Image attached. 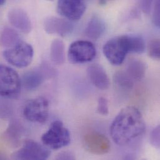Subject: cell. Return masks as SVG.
I'll list each match as a JSON object with an SVG mask.
<instances>
[{
  "label": "cell",
  "instance_id": "6da1fadb",
  "mask_svg": "<svg viewBox=\"0 0 160 160\" xmlns=\"http://www.w3.org/2000/svg\"><path fill=\"white\" fill-rule=\"evenodd\" d=\"M145 129V122L141 112L134 107H127L115 118L110 132L113 142L118 145L124 146L140 137Z\"/></svg>",
  "mask_w": 160,
  "mask_h": 160
},
{
  "label": "cell",
  "instance_id": "7a4b0ae2",
  "mask_svg": "<svg viewBox=\"0 0 160 160\" xmlns=\"http://www.w3.org/2000/svg\"><path fill=\"white\" fill-rule=\"evenodd\" d=\"M41 140L46 147L59 150L69 145L71 142V135L69 130L64 127L61 121L56 120L42 135Z\"/></svg>",
  "mask_w": 160,
  "mask_h": 160
},
{
  "label": "cell",
  "instance_id": "3957f363",
  "mask_svg": "<svg viewBox=\"0 0 160 160\" xmlns=\"http://www.w3.org/2000/svg\"><path fill=\"white\" fill-rule=\"evenodd\" d=\"M21 80L12 68L0 65V97L4 98H16L21 92Z\"/></svg>",
  "mask_w": 160,
  "mask_h": 160
},
{
  "label": "cell",
  "instance_id": "277c9868",
  "mask_svg": "<svg viewBox=\"0 0 160 160\" xmlns=\"http://www.w3.org/2000/svg\"><path fill=\"white\" fill-rule=\"evenodd\" d=\"M2 56L9 64L18 68H24L31 63L34 50L29 44L21 41L15 46L5 50Z\"/></svg>",
  "mask_w": 160,
  "mask_h": 160
},
{
  "label": "cell",
  "instance_id": "5b68a950",
  "mask_svg": "<svg viewBox=\"0 0 160 160\" xmlns=\"http://www.w3.org/2000/svg\"><path fill=\"white\" fill-rule=\"evenodd\" d=\"M103 52L107 60L114 66L121 65L129 53L125 36L108 40L103 47Z\"/></svg>",
  "mask_w": 160,
  "mask_h": 160
},
{
  "label": "cell",
  "instance_id": "8992f818",
  "mask_svg": "<svg viewBox=\"0 0 160 160\" xmlns=\"http://www.w3.org/2000/svg\"><path fill=\"white\" fill-rule=\"evenodd\" d=\"M24 117L28 121L43 123L49 116V102L42 97H39L28 101L23 108Z\"/></svg>",
  "mask_w": 160,
  "mask_h": 160
},
{
  "label": "cell",
  "instance_id": "52a82bcc",
  "mask_svg": "<svg viewBox=\"0 0 160 160\" xmlns=\"http://www.w3.org/2000/svg\"><path fill=\"white\" fill-rule=\"evenodd\" d=\"M96 56L94 45L87 41H76L72 42L68 50V58L73 64H83L92 61Z\"/></svg>",
  "mask_w": 160,
  "mask_h": 160
},
{
  "label": "cell",
  "instance_id": "ba28073f",
  "mask_svg": "<svg viewBox=\"0 0 160 160\" xmlns=\"http://www.w3.org/2000/svg\"><path fill=\"white\" fill-rule=\"evenodd\" d=\"M50 156V152L45 146L39 143L29 140L22 147L13 155V158L16 160H44Z\"/></svg>",
  "mask_w": 160,
  "mask_h": 160
},
{
  "label": "cell",
  "instance_id": "9c48e42d",
  "mask_svg": "<svg viewBox=\"0 0 160 160\" xmlns=\"http://www.w3.org/2000/svg\"><path fill=\"white\" fill-rule=\"evenodd\" d=\"M58 13L70 21H78L85 11V5L82 0H58Z\"/></svg>",
  "mask_w": 160,
  "mask_h": 160
},
{
  "label": "cell",
  "instance_id": "30bf717a",
  "mask_svg": "<svg viewBox=\"0 0 160 160\" xmlns=\"http://www.w3.org/2000/svg\"><path fill=\"white\" fill-rule=\"evenodd\" d=\"M83 145L87 150L95 155L106 154L110 148L108 139L105 135L97 132L86 134L83 138Z\"/></svg>",
  "mask_w": 160,
  "mask_h": 160
},
{
  "label": "cell",
  "instance_id": "8fae6325",
  "mask_svg": "<svg viewBox=\"0 0 160 160\" xmlns=\"http://www.w3.org/2000/svg\"><path fill=\"white\" fill-rule=\"evenodd\" d=\"M44 27L47 33L61 37L69 36L74 30L73 24L70 21L57 17L47 18L44 21Z\"/></svg>",
  "mask_w": 160,
  "mask_h": 160
},
{
  "label": "cell",
  "instance_id": "7c38bea8",
  "mask_svg": "<svg viewBox=\"0 0 160 160\" xmlns=\"http://www.w3.org/2000/svg\"><path fill=\"white\" fill-rule=\"evenodd\" d=\"M87 74L89 81L97 88L105 90L109 88L110 84L109 78L105 70L100 64H95L88 66Z\"/></svg>",
  "mask_w": 160,
  "mask_h": 160
},
{
  "label": "cell",
  "instance_id": "4fadbf2b",
  "mask_svg": "<svg viewBox=\"0 0 160 160\" xmlns=\"http://www.w3.org/2000/svg\"><path fill=\"white\" fill-rule=\"evenodd\" d=\"M8 20L11 25L21 32L28 34L31 31V20L27 13L21 9H13L9 11Z\"/></svg>",
  "mask_w": 160,
  "mask_h": 160
},
{
  "label": "cell",
  "instance_id": "5bb4252c",
  "mask_svg": "<svg viewBox=\"0 0 160 160\" xmlns=\"http://www.w3.org/2000/svg\"><path fill=\"white\" fill-rule=\"evenodd\" d=\"M48 68H42L39 69L31 70L25 73L21 80L23 87L29 90L38 88L45 80Z\"/></svg>",
  "mask_w": 160,
  "mask_h": 160
},
{
  "label": "cell",
  "instance_id": "9a60e30c",
  "mask_svg": "<svg viewBox=\"0 0 160 160\" xmlns=\"http://www.w3.org/2000/svg\"><path fill=\"white\" fill-rule=\"evenodd\" d=\"M105 28L104 21L100 18L95 16L88 21L85 29V34L88 38L97 40L103 34Z\"/></svg>",
  "mask_w": 160,
  "mask_h": 160
},
{
  "label": "cell",
  "instance_id": "2e32d148",
  "mask_svg": "<svg viewBox=\"0 0 160 160\" xmlns=\"http://www.w3.org/2000/svg\"><path fill=\"white\" fill-rule=\"evenodd\" d=\"M50 58L52 62L58 66L62 65L66 59L65 46L62 41L54 39L51 45Z\"/></svg>",
  "mask_w": 160,
  "mask_h": 160
},
{
  "label": "cell",
  "instance_id": "e0dca14e",
  "mask_svg": "<svg viewBox=\"0 0 160 160\" xmlns=\"http://www.w3.org/2000/svg\"><path fill=\"white\" fill-rule=\"evenodd\" d=\"M133 80H142L146 73V65L141 60L132 59L128 64L126 72Z\"/></svg>",
  "mask_w": 160,
  "mask_h": 160
},
{
  "label": "cell",
  "instance_id": "ac0fdd59",
  "mask_svg": "<svg viewBox=\"0 0 160 160\" xmlns=\"http://www.w3.org/2000/svg\"><path fill=\"white\" fill-rule=\"evenodd\" d=\"M21 41L19 34L14 29L10 28H5L0 34V45L4 48H10Z\"/></svg>",
  "mask_w": 160,
  "mask_h": 160
},
{
  "label": "cell",
  "instance_id": "d6986e66",
  "mask_svg": "<svg viewBox=\"0 0 160 160\" xmlns=\"http://www.w3.org/2000/svg\"><path fill=\"white\" fill-rule=\"evenodd\" d=\"M129 52L142 54L145 50V42L143 39L138 36H125Z\"/></svg>",
  "mask_w": 160,
  "mask_h": 160
},
{
  "label": "cell",
  "instance_id": "ffe728a7",
  "mask_svg": "<svg viewBox=\"0 0 160 160\" xmlns=\"http://www.w3.org/2000/svg\"><path fill=\"white\" fill-rule=\"evenodd\" d=\"M115 84L123 90H132L133 87V79L126 72L118 71L114 74L113 77Z\"/></svg>",
  "mask_w": 160,
  "mask_h": 160
},
{
  "label": "cell",
  "instance_id": "44dd1931",
  "mask_svg": "<svg viewBox=\"0 0 160 160\" xmlns=\"http://www.w3.org/2000/svg\"><path fill=\"white\" fill-rule=\"evenodd\" d=\"M149 56L155 60H158L160 57V42L158 39L151 40L148 46Z\"/></svg>",
  "mask_w": 160,
  "mask_h": 160
},
{
  "label": "cell",
  "instance_id": "7402d4cb",
  "mask_svg": "<svg viewBox=\"0 0 160 160\" xmlns=\"http://www.w3.org/2000/svg\"><path fill=\"white\" fill-rule=\"evenodd\" d=\"M16 123H12L11 125H9V128L7 129L6 132V136L7 137L9 140H11L13 142L16 143L18 140V138L19 137V133L18 130V127Z\"/></svg>",
  "mask_w": 160,
  "mask_h": 160
},
{
  "label": "cell",
  "instance_id": "603a6c76",
  "mask_svg": "<svg viewBox=\"0 0 160 160\" xmlns=\"http://www.w3.org/2000/svg\"><path fill=\"white\" fill-rule=\"evenodd\" d=\"M150 140L151 144L156 148L159 149L160 147V127L158 125L151 132Z\"/></svg>",
  "mask_w": 160,
  "mask_h": 160
},
{
  "label": "cell",
  "instance_id": "cb8c5ba5",
  "mask_svg": "<svg viewBox=\"0 0 160 160\" xmlns=\"http://www.w3.org/2000/svg\"><path fill=\"white\" fill-rule=\"evenodd\" d=\"M98 112L102 115H107L109 113L108 103L107 98L105 97H100L97 103Z\"/></svg>",
  "mask_w": 160,
  "mask_h": 160
},
{
  "label": "cell",
  "instance_id": "d4e9b609",
  "mask_svg": "<svg viewBox=\"0 0 160 160\" xmlns=\"http://www.w3.org/2000/svg\"><path fill=\"white\" fill-rule=\"evenodd\" d=\"M153 21L154 24L159 27L160 26V6H159V2L158 1L155 6V9L153 11Z\"/></svg>",
  "mask_w": 160,
  "mask_h": 160
},
{
  "label": "cell",
  "instance_id": "484cf974",
  "mask_svg": "<svg viewBox=\"0 0 160 160\" xmlns=\"http://www.w3.org/2000/svg\"><path fill=\"white\" fill-rule=\"evenodd\" d=\"M75 157L69 152H62L58 155L56 157L57 160H74Z\"/></svg>",
  "mask_w": 160,
  "mask_h": 160
},
{
  "label": "cell",
  "instance_id": "4316f807",
  "mask_svg": "<svg viewBox=\"0 0 160 160\" xmlns=\"http://www.w3.org/2000/svg\"><path fill=\"white\" fill-rule=\"evenodd\" d=\"M5 1H6V0H0V6H1V5H2V4L4 3Z\"/></svg>",
  "mask_w": 160,
  "mask_h": 160
},
{
  "label": "cell",
  "instance_id": "83f0119b",
  "mask_svg": "<svg viewBox=\"0 0 160 160\" xmlns=\"http://www.w3.org/2000/svg\"><path fill=\"white\" fill-rule=\"evenodd\" d=\"M48 1H54V0H48Z\"/></svg>",
  "mask_w": 160,
  "mask_h": 160
}]
</instances>
